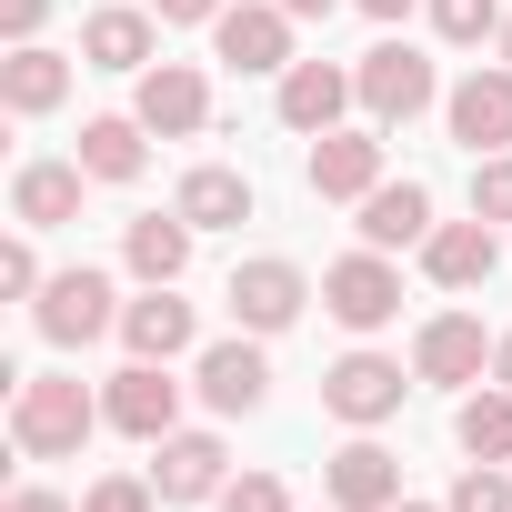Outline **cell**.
I'll use <instances>...</instances> for the list:
<instances>
[{
  "instance_id": "27",
  "label": "cell",
  "mask_w": 512,
  "mask_h": 512,
  "mask_svg": "<svg viewBox=\"0 0 512 512\" xmlns=\"http://www.w3.org/2000/svg\"><path fill=\"white\" fill-rule=\"evenodd\" d=\"M432 31L462 41V51L472 41H502V0H432Z\"/></svg>"
},
{
  "instance_id": "22",
  "label": "cell",
  "mask_w": 512,
  "mask_h": 512,
  "mask_svg": "<svg viewBox=\"0 0 512 512\" xmlns=\"http://www.w3.org/2000/svg\"><path fill=\"white\" fill-rule=\"evenodd\" d=\"M151 21L161 11H91L81 21V61L91 71H151Z\"/></svg>"
},
{
  "instance_id": "3",
  "label": "cell",
  "mask_w": 512,
  "mask_h": 512,
  "mask_svg": "<svg viewBox=\"0 0 512 512\" xmlns=\"http://www.w3.org/2000/svg\"><path fill=\"white\" fill-rule=\"evenodd\" d=\"M322 312H332L342 332H382V322L402 312V272L382 262V251H352V262L322 272Z\"/></svg>"
},
{
  "instance_id": "13",
  "label": "cell",
  "mask_w": 512,
  "mask_h": 512,
  "mask_svg": "<svg viewBox=\"0 0 512 512\" xmlns=\"http://www.w3.org/2000/svg\"><path fill=\"white\" fill-rule=\"evenodd\" d=\"M492 262H502V241H492L482 211H472V221H432V241H422V272H432L442 292H482Z\"/></svg>"
},
{
  "instance_id": "39",
  "label": "cell",
  "mask_w": 512,
  "mask_h": 512,
  "mask_svg": "<svg viewBox=\"0 0 512 512\" xmlns=\"http://www.w3.org/2000/svg\"><path fill=\"white\" fill-rule=\"evenodd\" d=\"M502 61H512V11H502Z\"/></svg>"
},
{
  "instance_id": "9",
  "label": "cell",
  "mask_w": 512,
  "mask_h": 512,
  "mask_svg": "<svg viewBox=\"0 0 512 512\" xmlns=\"http://www.w3.org/2000/svg\"><path fill=\"white\" fill-rule=\"evenodd\" d=\"M221 302H231V322H241V332H282V322H302L312 282H302V262H282V251H272V262H241Z\"/></svg>"
},
{
  "instance_id": "8",
  "label": "cell",
  "mask_w": 512,
  "mask_h": 512,
  "mask_svg": "<svg viewBox=\"0 0 512 512\" xmlns=\"http://www.w3.org/2000/svg\"><path fill=\"white\" fill-rule=\"evenodd\" d=\"M442 121H452V141H462L472 161L512 151V61H502V71H472V81H452Z\"/></svg>"
},
{
  "instance_id": "11",
  "label": "cell",
  "mask_w": 512,
  "mask_h": 512,
  "mask_svg": "<svg viewBox=\"0 0 512 512\" xmlns=\"http://www.w3.org/2000/svg\"><path fill=\"white\" fill-rule=\"evenodd\" d=\"M201 121H211V81H201L191 61H151V71H141V131L191 141Z\"/></svg>"
},
{
  "instance_id": "23",
  "label": "cell",
  "mask_w": 512,
  "mask_h": 512,
  "mask_svg": "<svg viewBox=\"0 0 512 512\" xmlns=\"http://www.w3.org/2000/svg\"><path fill=\"white\" fill-rule=\"evenodd\" d=\"M171 211H181L191 231H241V221H251V181H241V171H221V161H201V171L181 181V201H171Z\"/></svg>"
},
{
  "instance_id": "6",
  "label": "cell",
  "mask_w": 512,
  "mask_h": 512,
  "mask_svg": "<svg viewBox=\"0 0 512 512\" xmlns=\"http://www.w3.org/2000/svg\"><path fill=\"white\" fill-rule=\"evenodd\" d=\"M211 51L231 71H292V11L282 0H231V11L211 21Z\"/></svg>"
},
{
  "instance_id": "38",
  "label": "cell",
  "mask_w": 512,
  "mask_h": 512,
  "mask_svg": "<svg viewBox=\"0 0 512 512\" xmlns=\"http://www.w3.org/2000/svg\"><path fill=\"white\" fill-rule=\"evenodd\" d=\"M352 11H372V21H402V11H412V0H352Z\"/></svg>"
},
{
  "instance_id": "7",
  "label": "cell",
  "mask_w": 512,
  "mask_h": 512,
  "mask_svg": "<svg viewBox=\"0 0 512 512\" xmlns=\"http://www.w3.org/2000/svg\"><path fill=\"white\" fill-rule=\"evenodd\" d=\"M362 111L392 131V121H412V111H432V61L412 51V41H382V51H362Z\"/></svg>"
},
{
  "instance_id": "36",
  "label": "cell",
  "mask_w": 512,
  "mask_h": 512,
  "mask_svg": "<svg viewBox=\"0 0 512 512\" xmlns=\"http://www.w3.org/2000/svg\"><path fill=\"white\" fill-rule=\"evenodd\" d=\"M282 11H292V21H332V11H342V0H282Z\"/></svg>"
},
{
  "instance_id": "19",
  "label": "cell",
  "mask_w": 512,
  "mask_h": 512,
  "mask_svg": "<svg viewBox=\"0 0 512 512\" xmlns=\"http://www.w3.org/2000/svg\"><path fill=\"white\" fill-rule=\"evenodd\" d=\"M81 161H21V181H11V211H21V231H61V221H81Z\"/></svg>"
},
{
  "instance_id": "35",
  "label": "cell",
  "mask_w": 512,
  "mask_h": 512,
  "mask_svg": "<svg viewBox=\"0 0 512 512\" xmlns=\"http://www.w3.org/2000/svg\"><path fill=\"white\" fill-rule=\"evenodd\" d=\"M151 11H161V21H221L231 0H151Z\"/></svg>"
},
{
  "instance_id": "26",
  "label": "cell",
  "mask_w": 512,
  "mask_h": 512,
  "mask_svg": "<svg viewBox=\"0 0 512 512\" xmlns=\"http://www.w3.org/2000/svg\"><path fill=\"white\" fill-rule=\"evenodd\" d=\"M452 442H462L472 462H512V392H502V382L472 392V402L452 412Z\"/></svg>"
},
{
  "instance_id": "31",
  "label": "cell",
  "mask_w": 512,
  "mask_h": 512,
  "mask_svg": "<svg viewBox=\"0 0 512 512\" xmlns=\"http://www.w3.org/2000/svg\"><path fill=\"white\" fill-rule=\"evenodd\" d=\"M221 512H292V492L272 472H241V482H221Z\"/></svg>"
},
{
  "instance_id": "15",
  "label": "cell",
  "mask_w": 512,
  "mask_h": 512,
  "mask_svg": "<svg viewBox=\"0 0 512 512\" xmlns=\"http://www.w3.org/2000/svg\"><path fill=\"white\" fill-rule=\"evenodd\" d=\"M121 342H131V362H181L191 352V302L171 282H151L141 302H121Z\"/></svg>"
},
{
  "instance_id": "21",
  "label": "cell",
  "mask_w": 512,
  "mask_h": 512,
  "mask_svg": "<svg viewBox=\"0 0 512 512\" xmlns=\"http://www.w3.org/2000/svg\"><path fill=\"white\" fill-rule=\"evenodd\" d=\"M362 241H372V251H422V241H432V191H422V181H382V191L362 201Z\"/></svg>"
},
{
  "instance_id": "16",
  "label": "cell",
  "mask_w": 512,
  "mask_h": 512,
  "mask_svg": "<svg viewBox=\"0 0 512 512\" xmlns=\"http://www.w3.org/2000/svg\"><path fill=\"white\" fill-rule=\"evenodd\" d=\"M482 362H492V342H482L472 312H432L422 342H412V372L422 382H482Z\"/></svg>"
},
{
  "instance_id": "5",
  "label": "cell",
  "mask_w": 512,
  "mask_h": 512,
  "mask_svg": "<svg viewBox=\"0 0 512 512\" xmlns=\"http://www.w3.org/2000/svg\"><path fill=\"white\" fill-rule=\"evenodd\" d=\"M101 412H111V432H131V442H171V432H181V382H171V362H131V372H111Z\"/></svg>"
},
{
  "instance_id": "24",
  "label": "cell",
  "mask_w": 512,
  "mask_h": 512,
  "mask_svg": "<svg viewBox=\"0 0 512 512\" xmlns=\"http://www.w3.org/2000/svg\"><path fill=\"white\" fill-rule=\"evenodd\" d=\"M141 161H151L141 111H131V121H81V171H91V181H141Z\"/></svg>"
},
{
  "instance_id": "34",
  "label": "cell",
  "mask_w": 512,
  "mask_h": 512,
  "mask_svg": "<svg viewBox=\"0 0 512 512\" xmlns=\"http://www.w3.org/2000/svg\"><path fill=\"white\" fill-rule=\"evenodd\" d=\"M0 512H81V502H61V492H41V482H21V492L0 502Z\"/></svg>"
},
{
  "instance_id": "2",
  "label": "cell",
  "mask_w": 512,
  "mask_h": 512,
  "mask_svg": "<svg viewBox=\"0 0 512 512\" xmlns=\"http://www.w3.org/2000/svg\"><path fill=\"white\" fill-rule=\"evenodd\" d=\"M31 322H41V342L51 352H81V342H101V332H121V312H111V272H51L41 282V302H31Z\"/></svg>"
},
{
  "instance_id": "33",
  "label": "cell",
  "mask_w": 512,
  "mask_h": 512,
  "mask_svg": "<svg viewBox=\"0 0 512 512\" xmlns=\"http://www.w3.org/2000/svg\"><path fill=\"white\" fill-rule=\"evenodd\" d=\"M41 21H51V0H0V41H41Z\"/></svg>"
},
{
  "instance_id": "30",
  "label": "cell",
  "mask_w": 512,
  "mask_h": 512,
  "mask_svg": "<svg viewBox=\"0 0 512 512\" xmlns=\"http://www.w3.org/2000/svg\"><path fill=\"white\" fill-rule=\"evenodd\" d=\"M472 211H482V221H512V151L472 161Z\"/></svg>"
},
{
  "instance_id": "29",
  "label": "cell",
  "mask_w": 512,
  "mask_h": 512,
  "mask_svg": "<svg viewBox=\"0 0 512 512\" xmlns=\"http://www.w3.org/2000/svg\"><path fill=\"white\" fill-rule=\"evenodd\" d=\"M442 512H512V482H502V462H472L462 482H452V502Z\"/></svg>"
},
{
  "instance_id": "41",
  "label": "cell",
  "mask_w": 512,
  "mask_h": 512,
  "mask_svg": "<svg viewBox=\"0 0 512 512\" xmlns=\"http://www.w3.org/2000/svg\"><path fill=\"white\" fill-rule=\"evenodd\" d=\"M322 512H342V502H322Z\"/></svg>"
},
{
  "instance_id": "17",
  "label": "cell",
  "mask_w": 512,
  "mask_h": 512,
  "mask_svg": "<svg viewBox=\"0 0 512 512\" xmlns=\"http://www.w3.org/2000/svg\"><path fill=\"white\" fill-rule=\"evenodd\" d=\"M221 472H231L221 432H171V442H161V462H151L161 502H221Z\"/></svg>"
},
{
  "instance_id": "10",
  "label": "cell",
  "mask_w": 512,
  "mask_h": 512,
  "mask_svg": "<svg viewBox=\"0 0 512 512\" xmlns=\"http://www.w3.org/2000/svg\"><path fill=\"white\" fill-rule=\"evenodd\" d=\"M302 181H312V201H372L382 191V131H322Z\"/></svg>"
},
{
  "instance_id": "14",
  "label": "cell",
  "mask_w": 512,
  "mask_h": 512,
  "mask_svg": "<svg viewBox=\"0 0 512 512\" xmlns=\"http://www.w3.org/2000/svg\"><path fill=\"white\" fill-rule=\"evenodd\" d=\"M352 101H362V81H352V71H332V61H292V71H282V121H292V131H312V141H322V131H342V111H352Z\"/></svg>"
},
{
  "instance_id": "12",
  "label": "cell",
  "mask_w": 512,
  "mask_h": 512,
  "mask_svg": "<svg viewBox=\"0 0 512 512\" xmlns=\"http://www.w3.org/2000/svg\"><path fill=\"white\" fill-rule=\"evenodd\" d=\"M322 502H342V512H392V502H402V462H392V452L362 432V442H342V452H332Z\"/></svg>"
},
{
  "instance_id": "32",
  "label": "cell",
  "mask_w": 512,
  "mask_h": 512,
  "mask_svg": "<svg viewBox=\"0 0 512 512\" xmlns=\"http://www.w3.org/2000/svg\"><path fill=\"white\" fill-rule=\"evenodd\" d=\"M0 292H11V302H41V262H31V241H0Z\"/></svg>"
},
{
  "instance_id": "1",
  "label": "cell",
  "mask_w": 512,
  "mask_h": 512,
  "mask_svg": "<svg viewBox=\"0 0 512 512\" xmlns=\"http://www.w3.org/2000/svg\"><path fill=\"white\" fill-rule=\"evenodd\" d=\"M91 422H111L71 372H31L21 392H11V442L31 452V462H71L81 442H91Z\"/></svg>"
},
{
  "instance_id": "4",
  "label": "cell",
  "mask_w": 512,
  "mask_h": 512,
  "mask_svg": "<svg viewBox=\"0 0 512 512\" xmlns=\"http://www.w3.org/2000/svg\"><path fill=\"white\" fill-rule=\"evenodd\" d=\"M402 362H382V352H342L332 372H322V412H342L352 432H372V422H392L402 412Z\"/></svg>"
},
{
  "instance_id": "18",
  "label": "cell",
  "mask_w": 512,
  "mask_h": 512,
  "mask_svg": "<svg viewBox=\"0 0 512 512\" xmlns=\"http://www.w3.org/2000/svg\"><path fill=\"white\" fill-rule=\"evenodd\" d=\"M262 392H272V362H262V342H211L201 352V402L231 422V412H262Z\"/></svg>"
},
{
  "instance_id": "37",
  "label": "cell",
  "mask_w": 512,
  "mask_h": 512,
  "mask_svg": "<svg viewBox=\"0 0 512 512\" xmlns=\"http://www.w3.org/2000/svg\"><path fill=\"white\" fill-rule=\"evenodd\" d=\"M492 382H502V392H512V332H502V342H492Z\"/></svg>"
},
{
  "instance_id": "20",
  "label": "cell",
  "mask_w": 512,
  "mask_h": 512,
  "mask_svg": "<svg viewBox=\"0 0 512 512\" xmlns=\"http://www.w3.org/2000/svg\"><path fill=\"white\" fill-rule=\"evenodd\" d=\"M0 101H11L21 121L61 111V101H71V61H61V51H41V41H11V61H0Z\"/></svg>"
},
{
  "instance_id": "25",
  "label": "cell",
  "mask_w": 512,
  "mask_h": 512,
  "mask_svg": "<svg viewBox=\"0 0 512 512\" xmlns=\"http://www.w3.org/2000/svg\"><path fill=\"white\" fill-rule=\"evenodd\" d=\"M121 251H131L141 282H181V272H191V221H181V211H151V221H131Z\"/></svg>"
},
{
  "instance_id": "28",
  "label": "cell",
  "mask_w": 512,
  "mask_h": 512,
  "mask_svg": "<svg viewBox=\"0 0 512 512\" xmlns=\"http://www.w3.org/2000/svg\"><path fill=\"white\" fill-rule=\"evenodd\" d=\"M151 502H161V482H151V472H111V482H91V492H81V512H151Z\"/></svg>"
},
{
  "instance_id": "40",
  "label": "cell",
  "mask_w": 512,
  "mask_h": 512,
  "mask_svg": "<svg viewBox=\"0 0 512 512\" xmlns=\"http://www.w3.org/2000/svg\"><path fill=\"white\" fill-rule=\"evenodd\" d=\"M392 512H432V502H392Z\"/></svg>"
}]
</instances>
